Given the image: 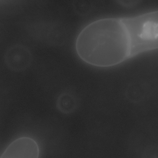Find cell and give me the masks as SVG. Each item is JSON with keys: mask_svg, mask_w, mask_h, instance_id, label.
<instances>
[{"mask_svg": "<svg viewBox=\"0 0 158 158\" xmlns=\"http://www.w3.org/2000/svg\"><path fill=\"white\" fill-rule=\"evenodd\" d=\"M75 49L82 60L98 67L115 66L131 57V39L123 18H105L89 23L79 34Z\"/></svg>", "mask_w": 158, "mask_h": 158, "instance_id": "6da1fadb", "label": "cell"}, {"mask_svg": "<svg viewBox=\"0 0 158 158\" xmlns=\"http://www.w3.org/2000/svg\"><path fill=\"white\" fill-rule=\"evenodd\" d=\"M131 44V57L158 48V12L123 18Z\"/></svg>", "mask_w": 158, "mask_h": 158, "instance_id": "7a4b0ae2", "label": "cell"}, {"mask_svg": "<svg viewBox=\"0 0 158 158\" xmlns=\"http://www.w3.org/2000/svg\"><path fill=\"white\" fill-rule=\"evenodd\" d=\"M38 145L33 139L21 137L12 142L7 147L0 158H39Z\"/></svg>", "mask_w": 158, "mask_h": 158, "instance_id": "3957f363", "label": "cell"}, {"mask_svg": "<svg viewBox=\"0 0 158 158\" xmlns=\"http://www.w3.org/2000/svg\"><path fill=\"white\" fill-rule=\"evenodd\" d=\"M73 99L69 96H63L60 97L58 101V107L63 112H69L73 107Z\"/></svg>", "mask_w": 158, "mask_h": 158, "instance_id": "277c9868", "label": "cell"}]
</instances>
